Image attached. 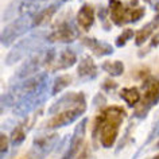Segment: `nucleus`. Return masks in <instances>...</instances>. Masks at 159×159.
<instances>
[{"label": "nucleus", "mask_w": 159, "mask_h": 159, "mask_svg": "<svg viewBox=\"0 0 159 159\" xmlns=\"http://www.w3.org/2000/svg\"><path fill=\"white\" fill-rule=\"evenodd\" d=\"M151 159H159V154H158V155H155V157H152Z\"/></svg>", "instance_id": "7c9ffc66"}, {"label": "nucleus", "mask_w": 159, "mask_h": 159, "mask_svg": "<svg viewBox=\"0 0 159 159\" xmlns=\"http://www.w3.org/2000/svg\"><path fill=\"white\" fill-rule=\"evenodd\" d=\"M47 93H49V82L46 85H43L41 89L35 90V92L25 96L22 100H19L16 105L14 107V115L18 117H25L30 112L38 109L46 101Z\"/></svg>", "instance_id": "423d86ee"}, {"label": "nucleus", "mask_w": 159, "mask_h": 159, "mask_svg": "<svg viewBox=\"0 0 159 159\" xmlns=\"http://www.w3.org/2000/svg\"><path fill=\"white\" fill-rule=\"evenodd\" d=\"M102 104H105V98L101 96V94H97L96 97H94V101H93V105L94 107H98V108H100V107L102 105Z\"/></svg>", "instance_id": "cd10ccee"}, {"label": "nucleus", "mask_w": 159, "mask_h": 159, "mask_svg": "<svg viewBox=\"0 0 159 159\" xmlns=\"http://www.w3.org/2000/svg\"><path fill=\"white\" fill-rule=\"evenodd\" d=\"M78 38V30L71 25V22L63 19L54 26V30L49 34V42L59 43H71Z\"/></svg>", "instance_id": "9d476101"}, {"label": "nucleus", "mask_w": 159, "mask_h": 159, "mask_svg": "<svg viewBox=\"0 0 159 159\" xmlns=\"http://www.w3.org/2000/svg\"><path fill=\"white\" fill-rule=\"evenodd\" d=\"M10 143H11V139L7 136L4 132H2V136H0V151H2V157H4L7 150L10 147Z\"/></svg>", "instance_id": "393cba45"}, {"label": "nucleus", "mask_w": 159, "mask_h": 159, "mask_svg": "<svg viewBox=\"0 0 159 159\" xmlns=\"http://www.w3.org/2000/svg\"><path fill=\"white\" fill-rule=\"evenodd\" d=\"M75 159H90V150H89V147L85 146L84 150L80 152V155Z\"/></svg>", "instance_id": "bb28decb"}, {"label": "nucleus", "mask_w": 159, "mask_h": 159, "mask_svg": "<svg viewBox=\"0 0 159 159\" xmlns=\"http://www.w3.org/2000/svg\"><path fill=\"white\" fill-rule=\"evenodd\" d=\"M26 135H27V129H26V121H25V123H20V124H18L12 129V132H11V136H10L11 144H12V146L22 144V143L25 142V139H26Z\"/></svg>", "instance_id": "4be33fe9"}, {"label": "nucleus", "mask_w": 159, "mask_h": 159, "mask_svg": "<svg viewBox=\"0 0 159 159\" xmlns=\"http://www.w3.org/2000/svg\"><path fill=\"white\" fill-rule=\"evenodd\" d=\"M158 27H159V14H157V16L152 19V22L147 23L146 26H143L136 33V35H135V45L142 46L150 37H152L154 31L157 30Z\"/></svg>", "instance_id": "f3484780"}, {"label": "nucleus", "mask_w": 159, "mask_h": 159, "mask_svg": "<svg viewBox=\"0 0 159 159\" xmlns=\"http://www.w3.org/2000/svg\"><path fill=\"white\" fill-rule=\"evenodd\" d=\"M159 102V80H150L148 84L146 85V90L143 94L140 102L135 107L134 116L138 117L139 120L144 119L148 115L150 109L155 107Z\"/></svg>", "instance_id": "0eeeda50"}, {"label": "nucleus", "mask_w": 159, "mask_h": 159, "mask_svg": "<svg viewBox=\"0 0 159 159\" xmlns=\"http://www.w3.org/2000/svg\"><path fill=\"white\" fill-rule=\"evenodd\" d=\"M94 19H96V10L93 8V6L84 4L78 10L75 22L84 31H89L94 23Z\"/></svg>", "instance_id": "4468645a"}, {"label": "nucleus", "mask_w": 159, "mask_h": 159, "mask_svg": "<svg viewBox=\"0 0 159 159\" xmlns=\"http://www.w3.org/2000/svg\"><path fill=\"white\" fill-rule=\"evenodd\" d=\"M158 135H159V123H158V124H157V125H155V127H154V128H152V131H151V134L148 135V138H147V139H146V142H144V143H143V146H142V147H140V148H139V150H138V152H136V155H135V157H134V159H136V158L139 157V154H140V151H142L143 148H144V147H146L147 144H150V143H151V142H152V140H154V139H155V138H157V136H158Z\"/></svg>", "instance_id": "b1692460"}, {"label": "nucleus", "mask_w": 159, "mask_h": 159, "mask_svg": "<svg viewBox=\"0 0 159 159\" xmlns=\"http://www.w3.org/2000/svg\"><path fill=\"white\" fill-rule=\"evenodd\" d=\"M119 96H120L123 100L125 101V104L134 108L136 107L139 102H140L142 97H140V92L136 86H131V88H123L120 92H119Z\"/></svg>", "instance_id": "6ab92c4d"}, {"label": "nucleus", "mask_w": 159, "mask_h": 159, "mask_svg": "<svg viewBox=\"0 0 159 159\" xmlns=\"http://www.w3.org/2000/svg\"><path fill=\"white\" fill-rule=\"evenodd\" d=\"M86 124H88V119H82V120L77 124L73 136H71L70 142H69V147H67V150L63 152L62 159H74V157L78 154L80 148H81L82 144H84Z\"/></svg>", "instance_id": "f8f14e48"}, {"label": "nucleus", "mask_w": 159, "mask_h": 159, "mask_svg": "<svg viewBox=\"0 0 159 159\" xmlns=\"http://www.w3.org/2000/svg\"><path fill=\"white\" fill-rule=\"evenodd\" d=\"M70 84H71V75H69V74L58 75V77H55L53 80L50 94H51V96H57L58 93H61L62 90L65 88H67Z\"/></svg>", "instance_id": "aec40b11"}, {"label": "nucleus", "mask_w": 159, "mask_h": 159, "mask_svg": "<svg viewBox=\"0 0 159 159\" xmlns=\"http://www.w3.org/2000/svg\"><path fill=\"white\" fill-rule=\"evenodd\" d=\"M54 58H55V50L54 49L42 50V51H39V53L29 57L20 65V67L14 73V77L11 80V85L18 84V82H22L27 78L37 75V73L42 66L53 65Z\"/></svg>", "instance_id": "7ed1b4c3"}, {"label": "nucleus", "mask_w": 159, "mask_h": 159, "mask_svg": "<svg viewBox=\"0 0 159 159\" xmlns=\"http://www.w3.org/2000/svg\"><path fill=\"white\" fill-rule=\"evenodd\" d=\"M135 31L132 29H125L123 33L119 35V37L116 38V41H115V43H116V46L117 47H123V46H125V43L129 41L132 37H135Z\"/></svg>", "instance_id": "5701e85b"}, {"label": "nucleus", "mask_w": 159, "mask_h": 159, "mask_svg": "<svg viewBox=\"0 0 159 159\" xmlns=\"http://www.w3.org/2000/svg\"><path fill=\"white\" fill-rule=\"evenodd\" d=\"M49 42V34L46 31H35L30 34L29 37L23 38L16 45L12 46L10 53L6 57V65H14L19 62L25 57H31V55L39 53L43 50L45 45Z\"/></svg>", "instance_id": "f03ea898"}, {"label": "nucleus", "mask_w": 159, "mask_h": 159, "mask_svg": "<svg viewBox=\"0 0 159 159\" xmlns=\"http://www.w3.org/2000/svg\"><path fill=\"white\" fill-rule=\"evenodd\" d=\"M158 119H159V113H158Z\"/></svg>", "instance_id": "473e14b6"}, {"label": "nucleus", "mask_w": 159, "mask_h": 159, "mask_svg": "<svg viewBox=\"0 0 159 159\" xmlns=\"http://www.w3.org/2000/svg\"><path fill=\"white\" fill-rule=\"evenodd\" d=\"M77 62V54L74 53L71 49H65L59 55L57 63L53 67V71H58V70H63V69H69Z\"/></svg>", "instance_id": "a211bd4d"}, {"label": "nucleus", "mask_w": 159, "mask_h": 159, "mask_svg": "<svg viewBox=\"0 0 159 159\" xmlns=\"http://www.w3.org/2000/svg\"><path fill=\"white\" fill-rule=\"evenodd\" d=\"M35 14H31V12L22 14L20 16H18L14 22L7 25L2 31V45L4 47H8L12 45L18 38L25 35L34 25Z\"/></svg>", "instance_id": "39448f33"}, {"label": "nucleus", "mask_w": 159, "mask_h": 159, "mask_svg": "<svg viewBox=\"0 0 159 159\" xmlns=\"http://www.w3.org/2000/svg\"><path fill=\"white\" fill-rule=\"evenodd\" d=\"M109 18L116 26H124L127 23L139 22L146 15V8L138 4V0H132L129 6H124L120 0H109Z\"/></svg>", "instance_id": "20e7f679"}, {"label": "nucleus", "mask_w": 159, "mask_h": 159, "mask_svg": "<svg viewBox=\"0 0 159 159\" xmlns=\"http://www.w3.org/2000/svg\"><path fill=\"white\" fill-rule=\"evenodd\" d=\"M98 69L90 55H85L77 66V74L81 80H93L97 75Z\"/></svg>", "instance_id": "2eb2a0df"}, {"label": "nucleus", "mask_w": 159, "mask_h": 159, "mask_svg": "<svg viewBox=\"0 0 159 159\" xmlns=\"http://www.w3.org/2000/svg\"><path fill=\"white\" fill-rule=\"evenodd\" d=\"M74 108H86L85 94L82 92H69L65 93L61 98H58L53 105L50 107L49 113L55 115L62 111L74 109Z\"/></svg>", "instance_id": "1a4fd4ad"}, {"label": "nucleus", "mask_w": 159, "mask_h": 159, "mask_svg": "<svg viewBox=\"0 0 159 159\" xmlns=\"http://www.w3.org/2000/svg\"><path fill=\"white\" fill-rule=\"evenodd\" d=\"M159 45V31L157 34L152 37V39H151V43H150V47H148V50L151 49V47H155V46H158Z\"/></svg>", "instance_id": "c85d7f7f"}, {"label": "nucleus", "mask_w": 159, "mask_h": 159, "mask_svg": "<svg viewBox=\"0 0 159 159\" xmlns=\"http://www.w3.org/2000/svg\"><path fill=\"white\" fill-rule=\"evenodd\" d=\"M155 148H157V150H159V140H158V143H157V144H155Z\"/></svg>", "instance_id": "c756f323"}, {"label": "nucleus", "mask_w": 159, "mask_h": 159, "mask_svg": "<svg viewBox=\"0 0 159 159\" xmlns=\"http://www.w3.org/2000/svg\"><path fill=\"white\" fill-rule=\"evenodd\" d=\"M125 115V109L119 105L101 108L94 119L92 128V140L94 142V144L98 139L100 144L104 148L113 147Z\"/></svg>", "instance_id": "f257e3e1"}, {"label": "nucleus", "mask_w": 159, "mask_h": 159, "mask_svg": "<svg viewBox=\"0 0 159 159\" xmlns=\"http://www.w3.org/2000/svg\"><path fill=\"white\" fill-rule=\"evenodd\" d=\"M101 88L104 90H107V92H111V90H115L117 88V84H116V81H113L112 78H107V80L102 81Z\"/></svg>", "instance_id": "a878e982"}, {"label": "nucleus", "mask_w": 159, "mask_h": 159, "mask_svg": "<svg viewBox=\"0 0 159 159\" xmlns=\"http://www.w3.org/2000/svg\"><path fill=\"white\" fill-rule=\"evenodd\" d=\"M61 7V3L57 2V3H53V4L47 6L46 8L41 10L39 12L35 14V18H34V25L33 27H43V26H47L49 23L51 22V19L55 15V12L58 11V8Z\"/></svg>", "instance_id": "dca6fc26"}, {"label": "nucleus", "mask_w": 159, "mask_h": 159, "mask_svg": "<svg viewBox=\"0 0 159 159\" xmlns=\"http://www.w3.org/2000/svg\"><path fill=\"white\" fill-rule=\"evenodd\" d=\"M62 2H63V3H65V2H69V0H62Z\"/></svg>", "instance_id": "2f4dec72"}, {"label": "nucleus", "mask_w": 159, "mask_h": 159, "mask_svg": "<svg viewBox=\"0 0 159 159\" xmlns=\"http://www.w3.org/2000/svg\"><path fill=\"white\" fill-rule=\"evenodd\" d=\"M86 108H74V109H67V111H62L53 115V117L46 123V128L47 129H57V128H62L74 123L77 119H80L82 115L85 113Z\"/></svg>", "instance_id": "9b49d317"}, {"label": "nucleus", "mask_w": 159, "mask_h": 159, "mask_svg": "<svg viewBox=\"0 0 159 159\" xmlns=\"http://www.w3.org/2000/svg\"><path fill=\"white\" fill-rule=\"evenodd\" d=\"M81 42L84 43L85 47H88V49L98 58L105 57V55H111L113 53L112 45H109V43H107V42H102V41H98L96 38L85 37V38L81 39Z\"/></svg>", "instance_id": "ddd939ff"}, {"label": "nucleus", "mask_w": 159, "mask_h": 159, "mask_svg": "<svg viewBox=\"0 0 159 159\" xmlns=\"http://www.w3.org/2000/svg\"><path fill=\"white\" fill-rule=\"evenodd\" d=\"M101 69L112 77H119L124 73V63L121 61H105L101 63Z\"/></svg>", "instance_id": "412c9836"}, {"label": "nucleus", "mask_w": 159, "mask_h": 159, "mask_svg": "<svg viewBox=\"0 0 159 159\" xmlns=\"http://www.w3.org/2000/svg\"><path fill=\"white\" fill-rule=\"evenodd\" d=\"M59 135L57 132L54 134H46L39 138H35L33 142V146L30 148L29 157L30 159H45L51 151L58 144Z\"/></svg>", "instance_id": "6e6552de"}]
</instances>
